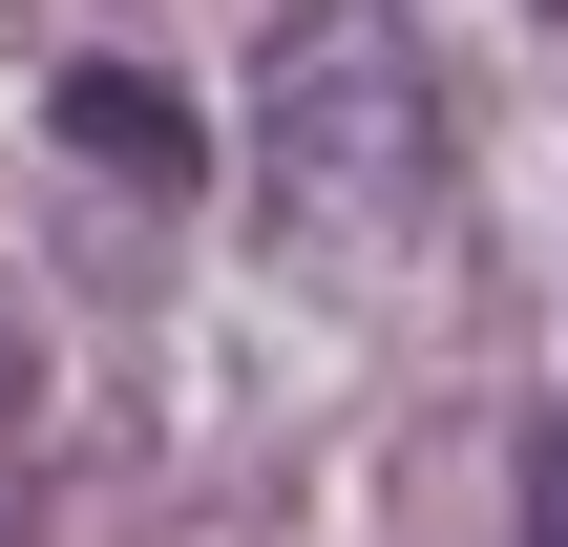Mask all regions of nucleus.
<instances>
[{
  "mask_svg": "<svg viewBox=\"0 0 568 547\" xmlns=\"http://www.w3.org/2000/svg\"><path fill=\"white\" fill-rule=\"evenodd\" d=\"M253 190L295 232H379L422 190V42L379 0H316V21L253 42Z\"/></svg>",
  "mask_w": 568,
  "mask_h": 547,
  "instance_id": "f257e3e1",
  "label": "nucleus"
},
{
  "mask_svg": "<svg viewBox=\"0 0 568 547\" xmlns=\"http://www.w3.org/2000/svg\"><path fill=\"white\" fill-rule=\"evenodd\" d=\"M63 148H84L105 190H169V211H190V169H211L190 84H148V63H63Z\"/></svg>",
  "mask_w": 568,
  "mask_h": 547,
  "instance_id": "f03ea898",
  "label": "nucleus"
},
{
  "mask_svg": "<svg viewBox=\"0 0 568 547\" xmlns=\"http://www.w3.org/2000/svg\"><path fill=\"white\" fill-rule=\"evenodd\" d=\"M527 547H568V422L527 443Z\"/></svg>",
  "mask_w": 568,
  "mask_h": 547,
  "instance_id": "7ed1b4c3",
  "label": "nucleus"
},
{
  "mask_svg": "<svg viewBox=\"0 0 568 547\" xmlns=\"http://www.w3.org/2000/svg\"><path fill=\"white\" fill-rule=\"evenodd\" d=\"M21 379H42V358H21V316H0V422H21Z\"/></svg>",
  "mask_w": 568,
  "mask_h": 547,
  "instance_id": "20e7f679",
  "label": "nucleus"
},
{
  "mask_svg": "<svg viewBox=\"0 0 568 547\" xmlns=\"http://www.w3.org/2000/svg\"><path fill=\"white\" fill-rule=\"evenodd\" d=\"M0 547H21V485H0Z\"/></svg>",
  "mask_w": 568,
  "mask_h": 547,
  "instance_id": "39448f33",
  "label": "nucleus"
},
{
  "mask_svg": "<svg viewBox=\"0 0 568 547\" xmlns=\"http://www.w3.org/2000/svg\"><path fill=\"white\" fill-rule=\"evenodd\" d=\"M548 21H568V0H548Z\"/></svg>",
  "mask_w": 568,
  "mask_h": 547,
  "instance_id": "423d86ee",
  "label": "nucleus"
}]
</instances>
